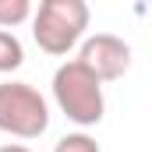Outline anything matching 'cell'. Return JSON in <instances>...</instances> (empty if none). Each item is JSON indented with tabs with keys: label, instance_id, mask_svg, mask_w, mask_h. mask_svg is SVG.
Masks as SVG:
<instances>
[{
	"label": "cell",
	"instance_id": "6da1fadb",
	"mask_svg": "<svg viewBox=\"0 0 152 152\" xmlns=\"http://www.w3.org/2000/svg\"><path fill=\"white\" fill-rule=\"evenodd\" d=\"M53 103L57 110L78 127H96L106 117V96L103 81L92 75L81 60H64L53 71Z\"/></svg>",
	"mask_w": 152,
	"mask_h": 152
},
{
	"label": "cell",
	"instance_id": "7a4b0ae2",
	"mask_svg": "<svg viewBox=\"0 0 152 152\" xmlns=\"http://www.w3.org/2000/svg\"><path fill=\"white\" fill-rule=\"evenodd\" d=\"M88 18L92 11L85 0H42L39 11L32 14V39L42 53L64 57L81 42Z\"/></svg>",
	"mask_w": 152,
	"mask_h": 152
},
{
	"label": "cell",
	"instance_id": "3957f363",
	"mask_svg": "<svg viewBox=\"0 0 152 152\" xmlns=\"http://www.w3.org/2000/svg\"><path fill=\"white\" fill-rule=\"evenodd\" d=\"M50 127V103L28 81H0V131L14 138H39Z\"/></svg>",
	"mask_w": 152,
	"mask_h": 152
},
{
	"label": "cell",
	"instance_id": "277c9868",
	"mask_svg": "<svg viewBox=\"0 0 152 152\" xmlns=\"http://www.w3.org/2000/svg\"><path fill=\"white\" fill-rule=\"evenodd\" d=\"M78 60L99 78V81H117V78L127 75L131 67V46L120 36H110V32H96L81 42V53Z\"/></svg>",
	"mask_w": 152,
	"mask_h": 152
},
{
	"label": "cell",
	"instance_id": "5b68a950",
	"mask_svg": "<svg viewBox=\"0 0 152 152\" xmlns=\"http://www.w3.org/2000/svg\"><path fill=\"white\" fill-rule=\"evenodd\" d=\"M25 64V46L14 32H4L0 28V75H11Z\"/></svg>",
	"mask_w": 152,
	"mask_h": 152
},
{
	"label": "cell",
	"instance_id": "8992f818",
	"mask_svg": "<svg viewBox=\"0 0 152 152\" xmlns=\"http://www.w3.org/2000/svg\"><path fill=\"white\" fill-rule=\"evenodd\" d=\"M36 11H32V4L28 0H0V28L7 32V28H14V25H21V21H28Z\"/></svg>",
	"mask_w": 152,
	"mask_h": 152
},
{
	"label": "cell",
	"instance_id": "52a82bcc",
	"mask_svg": "<svg viewBox=\"0 0 152 152\" xmlns=\"http://www.w3.org/2000/svg\"><path fill=\"white\" fill-rule=\"evenodd\" d=\"M53 152H103V149H99V142H96L92 134L75 131V134H64V138L53 145Z\"/></svg>",
	"mask_w": 152,
	"mask_h": 152
},
{
	"label": "cell",
	"instance_id": "ba28073f",
	"mask_svg": "<svg viewBox=\"0 0 152 152\" xmlns=\"http://www.w3.org/2000/svg\"><path fill=\"white\" fill-rule=\"evenodd\" d=\"M0 152H32V149L21 145V142H11V145H0Z\"/></svg>",
	"mask_w": 152,
	"mask_h": 152
}]
</instances>
